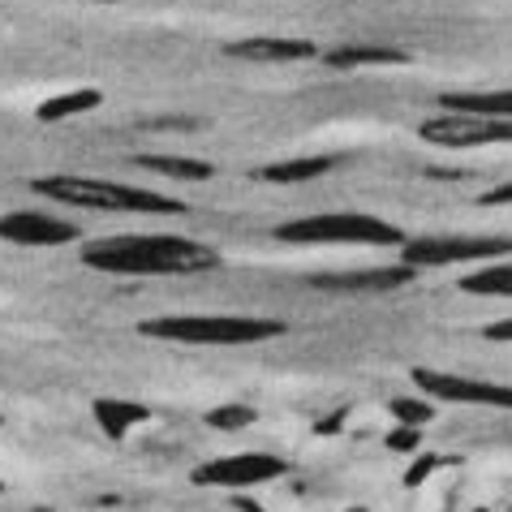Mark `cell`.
<instances>
[{
	"label": "cell",
	"instance_id": "44dd1931",
	"mask_svg": "<svg viewBox=\"0 0 512 512\" xmlns=\"http://www.w3.org/2000/svg\"><path fill=\"white\" fill-rule=\"evenodd\" d=\"M383 444H388L392 452H401V457H418V452H422V435H418V426H392Z\"/></svg>",
	"mask_w": 512,
	"mask_h": 512
},
{
	"label": "cell",
	"instance_id": "4dcf8cb0",
	"mask_svg": "<svg viewBox=\"0 0 512 512\" xmlns=\"http://www.w3.org/2000/svg\"><path fill=\"white\" fill-rule=\"evenodd\" d=\"M478 512H487V508H478Z\"/></svg>",
	"mask_w": 512,
	"mask_h": 512
},
{
	"label": "cell",
	"instance_id": "3957f363",
	"mask_svg": "<svg viewBox=\"0 0 512 512\" xmlns=\"http://www.w3.org/2000/svg\"><path fill=\"white\" fill-rule=\"evenodd\" d=\"M151 340H177V345H259L289 332L284 319H250V315H168L138 323Z\"/></svg>",
	"mask_w": 512,
	"mask_h": 512
},
{
	"label": "cell",
	"instance_id": "5b68a950",
	"mask_svg": "<svg viewBox=\"0 0 512 512\" xmlns=\"http://www.w3.org/2000/svg\"><path fill=\"white\" fill-rule=\"evenodd\" d=\"M512 254V237L500 233H431L401 246L405 267H448V263H500Z\"/></svg>",
	"mask_w": 512,
	"mask_h": 512
},
{
	"label": "cell",
	"instance_id": "1f68e13d",
	"mask_svg": "<svg viewBox=\"0 0 512 512\" xmlns=\"http://www.w3.org/2000/svg\"><path fill=\"white\" fill-rule=\"evenodd\" d=\"M508 512H512V504H508Z\"/></svg>",
	"mask_w": 512,
	"mask_h": 512
},
{
	"label": "cell",
	"instance_id": "ba28073f",
	"mask_svg": "<svg viewBox=\"0 0 512 512\" xmlns=\"http://www.w3.org/2000/svg\"><path fill=\"white\" fill-rule=\"evenodd\" d=\"M414 383L435 396V401H452V405H487V409H512V388L504 383H487V379H469V375H444L431 366H414Z\"/></svg>",
	"mask_w": 512,
	"mask_h": 512
},
{
	"label": "cell",
	"instance_id": "d6986e66",
	"mask_svg": "<svg viewBox=\"0 0 512 512\" xmlns=\"http://www.w3.org/2000/svg\"><path fill=\"white\" fill-rule=\"evenodd\" d=\"M254 422H259V409H250V405H216V409H207L211 431H241V426H254Z\"/></svg>",
	"mask_w": 512,
	"mask_h": 512
},
{
	"label": "cell",
	"instance_id": "6da1fadb",
	"mask_svg": "<svg viewBox=\"0 0 512 512\" xmlns=\"http://www.w3.org/2000/svg\"><path fill=\"white\" fill-rule=\"evenodd\" d=\"M82 263L108 276H194V272H216L220 254L194 237L121 233L82 246Z\"/></svg>",
	"mask_w": 512,
	"mask_h": 512
},
{
	"label": "cell",
	"instance_id": "f546056e",
	"mask_svg": "<svg viewBox=\"0 0 512 512\" xmlns=\"http://www.w3.org/2000/svg\"><path fill=\"white\" fill-rule=\"evenodd\" d=\"M0 491H5V482H0Z\"/></svg>",
	"mask_w": 512,
	"mask_h": 512
},
{
	"label": "cell",
	"instance_id": "7c38bea8",
	"mask_svg": "<svg viewBox=\"0 0 512 512\" xmlns=\"http://www.w3.org/2000/svg\"><path fill=\"white\" fill-rule=\"evenodd\" d=\"M439 104H444V112H457V117L512 121V91H478V95L452 91V95H439Z\"/></svg>",
	"mask_w": 512,
	"mask_h": 512
},
{
	"label": "cell",
	"instance_id": "ac0fdd59",
	"mask_svg": "<svg viewBox=\"0 0 512 512\" xmlns=\"http://www.w3.org/2000/svg\"><path fill=\"white\" fill-rule=\"evenodd\" d=\"M461 289L478 297H512V263H482V272L461 276Z\"/></svg>",
	"mask_w": 512,
	"mask_h": 512
},
{
	"label": "cell",
	"instance_id": "4fadbf2b",
	"mask_svg": "<svg viewBox=\"0 0 512 512\" xmlns=\"http://www.w3.org/2000/svg\"><path fill=\"white\" fill-rule=\"evenodd\" d=\"M91 409H95L99 431H104L112 444H121V439L130 435L134 426H142V422L151 418V409H147V405H138V401H117V396H99Z\"/></svg>",
	"mask_w": 512,
	"mask_h": 512
},
{
	"label": "cell",
	"instance_id": "4316f807",
	"mask_svg": "<svg viewBox=\"0 0 512 512\" xmlns=\"http://www.w3.org/2000/svg\"><path fill=\"white\" fill-rule=\"evenodd\" d=\"M345 512H371V508H362V504H353V508H345Z\"/></svg>",
	"mask_w": 512,
	"mask_h": 512
},
{
	"label": "cell",
	"instance_id": "8992f818",
	"mask_svg": "<svg viewBox=\"0 0 512 512\" xmlns=\"http://www.w3.org/2000/svg\"><path fill=\"white\" fill-rule=\"evenodd\" d=\"M289 474V461L276 457V452H233V457H216V461H203L190 469V482L194 487H224V491H250V487H263L272 478Z\"/></svg>",
	"mask_w": 512,
	"mask_h": 512
},
{
	"label": "cell",
	"instance_id": "83f0119b",
	"mask_svg": "<svg viewBox=\"0 0 512 512\" xmlns=\"http://www.w3.org/2000/svg\"><path fill=\"white\" fill-rule=\"evenodd\" d=\"M31 512H52V508H31Z\"/></svg>",
	"mask_w": 512,
	"mask_h": 512
},
{
	"label": "cell",
	"instance_id": "f1b7e54d",
	"mask_svg": "<svg viewBox=\"0 0 512 512\" xmlns=\"http://www.w3.org/2000/svg\"><path fill=\"white\" fill-rule=\"evenodd\" d=\"M104 5H117V0H104Z\"/></svg>",
	"mask_w": 512,
	"mask_h": 512
},
{
	"label": "cell",
	"instance_id": "8fae6325",
	"mask_svg": "<svg viewBox=\"0 0 512 512\" xmlns=\"http://www.w3.org/2000/svg\"><path fill=\"white\" fill-rule=\"evenodd\" d=\"M224 52L250 65H297V61H315L319 56V48L310 39H272V35L237 39V44H224Z\"/></svg>",
	"mask_w": 512,
	"mask_h": 512
},
{
	"label": "cell",
	"instance_id": "e0dca14e",
	"mask_svg": "<svg viewBox=\"0 0 512 512\" xmlns=\"http://www.w3.org/2000/svg\"><path fill=\"white\" fill-rule=\"evenodd\" d=\"M134 168H147V173L173 177V181H211L216 168L207 160H190V155H134Z\"/></svg>",
	"mask_w": 512,
	"mask_h": 512
},
{
	"label": "cell",
	"instance_id": "277c9868",
	"mask_svg": "<svg viewBox=\"0 0 512 512\" xmlns=\"http://www.w3.org/2000/svg\"><path fill=\"white\" fill-rule=\"evenodd\" d=\"M276 237L284 246H405V233L379 216L362 211H327V216H302L280 224Z\"/></svg>",
	"mask_w": 512,
	"mask_h": 512
},
{
	"label": "cell",
	"instance_id": "5bb4252c",
	"mask_svg": "<svg viewBox=\"0 0 512 512\" xmlns=\"http://www.w3.org/2000/svg\"><path fill=\"white\" fill-rule=\"evenodd\" d=\"M327 69H362V65H409V52L401 48H383V44H340L332 52H323Z\"/></svg>",
	"mask_w": 512,
	"mask_h": 512
},
{
	"label": "cell",
	"instance_id": "cb8c5ba5",
	"mask_svg": "<svg viewBox=\"0 0 512 512\" xmlns=\"http://www.w3.org/2000/svg\"><path fill=\"white\" fill-rule=\"evenodd\" d=\"M487 340H500V345H512V319H500V323H487L482 327Z\"/></svg>",
	"mask_w": 512,
	"mask_h": 512
},
{
	"label": "cell",
	"instance_id": "603a6c76",
	"mask_svg": "<svg viewBox=\"0 0 512 512\" xmlns=\"http://www.w3.org/2000/svg\"><path fill=\"white\" fill-rule=\"evenodd\" d=\"M345 422H349V405H340V409H332V414H327L323 422H315V431H319V435H336Z\"/></svg>",
	"mask_w": 512,
	"mask_h": 512
},
{
	"label": "cell",
	"instance_id": "484cf974",
	"mask_svg": "<svg viewBox=\"0 0 512 512\" xmlns=\"http://www.w3.org/2000/svg\"><path fill=\"white\" fill-rule=\"evenodd\" d=\"M237 508H241V512H263V508L254 504V500H241V495H237Z\"/></svg>",
	"mask_w": 512,
	"mask_h": 512
},
{
	"label": "cell",
	"instance_id": "7a4b0ae2",
	"mask_svg": "<svg viewBox=\"0 0 512 512\" xmlns=\"http://www.w3.org/2000/svg\"><path fill=\"white\" fill-rule=\"evenodd\" d=\"M35 194L52 198V203H74L87 211H142V216H181L186 203L155 190H138V186H121V181H95V177H35L31 181Z\"/></svg>",
	"mask_w": 512,
	"mask_h": 512
},
{
	"label": "cell",
	"instance_id": "30bf717a",
	"mask_svg": "<svg viewBox=\"0 0 512 512\" xmlns=\"http://www.w3.org/2000/svg\"><path fill=\"white\" fill-rule=\"evenodd\" d=\"M418 272L405 263L396 267H353V272H323V276H310V289H323V293H392V289H405Z\"/></svg>",
	"mask_w": 512,
	"mask_h": 512
},
{
	"label": "cell",
	"instance_id": "2e32d148",
	"mask_svg": "<svg viewBox=\"0 0 512 512\" xmlns=\"http://www.w3.org/2000/svg\"><path fill=\"white\" fill-rule=\"evenodd\" d=\"M99 104H104V95H99L95 87H78V91H65V95L44 99V104L35 108V121L39 125H61L69 117H82V112H95Z\"/></svg>",
	"mask_w": 512,
	"mask_h": 512
},
{
	"label": "cell",
	"instance_id": "ffe728a7",
	"mask_svg": "<svg viewBox=\"0 0 512 512\" xmlns=\"http://www.w3.org/2000/svg\"><path fill=\"white\" fill-rule=\"evenodd\" d=\"M388 409H392L396 426H426V422L435 418V405H426V401H414V396H396V401H392Z\"/></svg>",
	"mask_w": 512,
	"mask_h": 512
},
{
	"label": "cell",
	"instance_id": "9c48e42d",
	"mask_svg": "<svg viewBox=\"0 0 512 512\" xmlns=\"http://www.w3.org/2000/svg\"><path fill=\"white\" fill-rule=\"evenodd\" d=\"M74 237L78 224L56 220L48 211H9V216H0V241H9V246L48 250V246H69Z\"/></svg>",
	"mask_w": 512,
	"mask_h": 512
},
{
	"label": "cell",
	"instance_id": "52a82bcc",
	"mask_svg": "<svg viewBox=\"0 0 512 512\" xmlns=\"http://www.w3.org/2000/svg\"><path fill=\"white\" fill-rule=\"evenodd\" d=\"M422 142L431 147H504L512 142V121H487V117H457V112H444V117L422 121Z\"/></svg>",
	"mask_w": 512,
	"mask_h": 512
},
{
	"label": "cell",
	"instance_id": "d4e9b609",
	"mask_svg": "<svg viewBox=\"0 0 512 512\" xmlns=\"http://www.w3.org/2000/svg\"><path fill=\"white\" fill-rule=\"evenodd\" d=\"M478 203H482V207H504V203H512V181H508V186H495V190H487V194L478 198Z\"/></svg>",
	"mask_w": 512,
	"mask_h": 512
},
{
	"label": "cell",
	"instance_id": "9a60e30c",
	"mask_svg": "<svg viewBox=\"0 0 512 512\" xmlns=\"http://www.w3.org/2000/svg\"><path fill=\"white\" fill-rule=\"evenodd\" d=\"M340 164V155H302V160H284V164H267L259 168V181H272V186H302V181H315L323 173H332Z\"/></svg>",
	"mask_w": 512,
	"mask_h": 512
},
{
	"label": "cell",
	"instance_id": "7402d4cb",
	"mask_svg": "<svg viewBox=\"0 0 512 512\" xmlns=\"http://www.w3.org/2000/svg\"><path fill=\"white\" fill-rule=\"evenodd\" d=\"M439 465H444V457H435V452H418V457H414V465L405 469V487H422V482L431 478Z\"/></svg>",
	"mask_w": 512,
	"mask_h": 512
}]
</instances>
